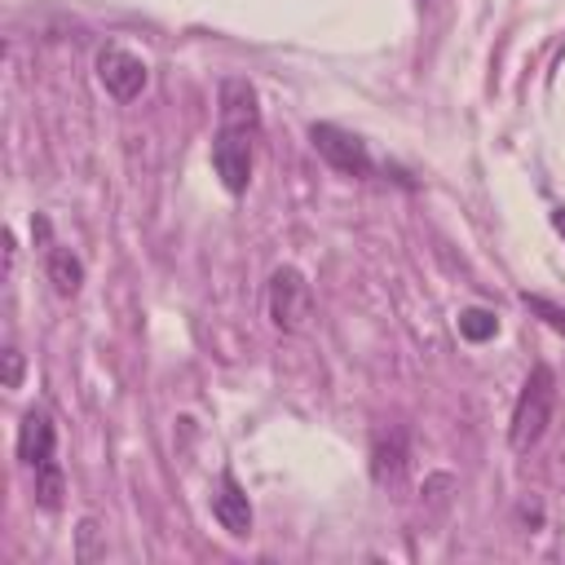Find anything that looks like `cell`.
I'll return each mask as SVG.
<instances>
[{"mask_svg": "<svg viewBox=\"0 0 565 565\" xmlns=\"http://www.w3.org/2000/svg\"><path fill=\"white\" fill-rule=\"evenodd\" d=\"M93 534H97V525H93V521H79V561H93V556H97Z\"/></svg>", "mask_w": 565, "mask_h": 565, "instance_id": "15", "label": "cell"}, {"mask_svg": "<svg viewBox=\"0 0 565 565\" xmlns=\"http://www.w3.org/2000/svg\"><path fill=\"white\" fill-rule=\"evenodd\" d=\"M44 274H49V282H53L57 296H75L79 282H84V265H79V256H75L71 247H57V243H49Z\"/></svg>", "mask_w": 565, "mask_h": 565, "instance_id": "10", "label": "cell"}, {"mask_svg": "<svg viewBox=\"0 0 565 565\" xmlns=\"http://www.w3.org/2000/svg\"><path fill=\"white\" fill-rule=\"evenodd\" d=\"M212 516H216L221 530L234 534V539H247V534H252V503H247V490L238 486L234 468L221 472V490L212 494Z\"/></svg>", "mask_w": 565, "mask_h": 565, "instance_id": "8", "label": "cell"}, {"mask_svg": "<svg viewBox=\"0 0 565 565\" xmlns=\"http://www.w3.org/2000/svg\"><path fill=\"white\" fill-rule=\"evenodd\" d=\"M552 411H556V375H552V366H534L530 375H525V384H521V393H516V402H512V419H508V446L512 450H534L539 441H543V433H547V424H552Z\"/></svg>", "mask_w": 565, "mask_h": 565, "instance_id": "1", "label": "cell"}, {"mask_svg": "<svg viewBox=\"0 0 565 565\" xmlns=\"http://www.w3.org/2000/svg\"><path fill=\"white\" fill-rule=\"evenodd\" d=\"M552 230L565 238V207H552Z\"/></svg>", "mask_w": 565, "mask_h": 565, "instance_id": "16", "label": "cell"}, {"mask_svg": "<svg viewBox=\"0 0 565 565\" xmlns=\"http://www.w3.org/2000/svg\"><path fill=\"white\" fill-rule=\"evenodd\" d=\"M97 79L106 84V93H110L115 102H132V97H141L150 71H146V62H141L137 53H128V49H119V44H106V49L97 53Z\"/></svg>", "mask_w": 565, "mask_h": 565, "instance_id": "5", "label": "cell"}, {"mask_svg": "<svg viewBox=\"0 0 565 565\" xmlns=\"http://www.w3.org/2000/svg\"><path fill=\"white\" fill-rule=\"evenodd\" d=\"M309 141H313V150L340 172V177H371V150H366V141L358 137V132H349V128H340V124H309Z\"/></svg>", "mask_w": 565, "mask_h": 565, "instance_id": "4", "label": "cell"}, {"mask_svg": "<svg viewBox=\"0 0 565 565\" xmlns=\"http://www.w3.org/2000/svg\"><path fill=\"white\" fill-rule=\"evenodd\" d=\"M521 300H525V309H530V313H539L552 331H561V335H565V309H561V305H552L547 296H530V291H525Z\"/></svg>", "mask_w": 565, "mask_h": 565, "instance_id": "13", "label": "cell"}, {"mask_svg": "<svg viewBox=\"0 0 565 565\" xmlns=\"http://www.w3.org/2000/svg\"><path fill=\"white\" fill-rule=\"evenodd\" d=\"M411 468V433L406 428H388L371 441V481L380 490H397L406 481Z\"/></svg>", "mask_w": 565, "mask_h": 565, "instance_id": "6", "label": "cell"}, {"mask_svg": "<svg viewBox=\"0 0 565 565\" xmlns=\"http://www.w3.org/2000/svg\"><path fill=\"white\" fill-rule=\"evenodd\" d=\"M0 358H4V388H22V371H26L22 349H18V344H9Z\"/></svg>", "mask_w": 565, "mask_h": 565, "instance_id": "14", "label": "cell"}, {"mask_svg": "<svg viewBox=\"0 0 565 565\" xmlns=\"http://www.w3.org/2000/svg\"><path fill=\"white\" fill-rule=\"evenodd\" d=\"M269 318L287 335L309 327V318H313V287H309V278L296 265H278L269 274Z\"/></svg>", "mask_w": 565, "mask_h": 565, "instance_id": "2", "label": "cell"}, {"mask_svg": "<svg viewBox=\"0 0 565 565\" xmlns=\"http://www.w3.org/2000/svg\"><path fill=\"white\" fill-rule=\"evenodd\" d=\"M221 124H230V128H247V132H260L256 88H252L243 75L221 79Z\"/></svg>", "mask_w": 565, "mask_h": 565, "instance_id": "9", "label": "cell"}, {"mask_svg": "<svg viewBox=\"0 0 565 565\" xmlns=\"http://www.w3.org/2000/svg\"><path fill=\"white\" fill-rule=\"evenodd\" d=\"M31 481H35V503L44 512H57L62 508V494H66V477H62V463L49 459L40 468H31Z\"/></svg>", "mask_w": 565, "mask_h": 565, "instance_id": "11", "label": "cell"}, {"mask_svg": "<svg viewBox=\"0 0 565 565\" xmlns=\"http://www.w3.org/2000/svg\"><path fill=\"white\" fill-rule=\"evenodd\" d=\"M53 455H57V424H53V415L44 406H31L22 415V424H18V459L26 468H40Z\"/></svg>", "mask_w": 565, "mask_h": 565, "instance_id": "7", "label": "cell"}, {"mask_svg": "<svg viewBox=\"0 0 565 565\" xmlns=\"http://www.w3.org/2000/svg\"><path fill=\"white\" fill-rule=\"evenodd\" d=\"M494 331H499V318H494V309H481V305H472V309H463V313H459V335H463V340H472V344H486V340H494Z\"/></svg>", "mask_w": 565, "mask_h": 565, "instance_id": "12", "label": "cell"}, {"mask_svg": "<svg viewBox=\"0 0 565 565\" xmlns=\"http://www.w3.org/2000/svg\"><path fill=\"white\" fill-rule=\"evenodd\" d=\"M256 137L260 132H247V128H230L221 124L216 137H212V168L221 177V185L230 194H243L247 181H252V150H256Z\"/></svg>", "mask_w": 565, "mask_h": 565, "instance_id": "3", "label": "cell"}]
</instances>
